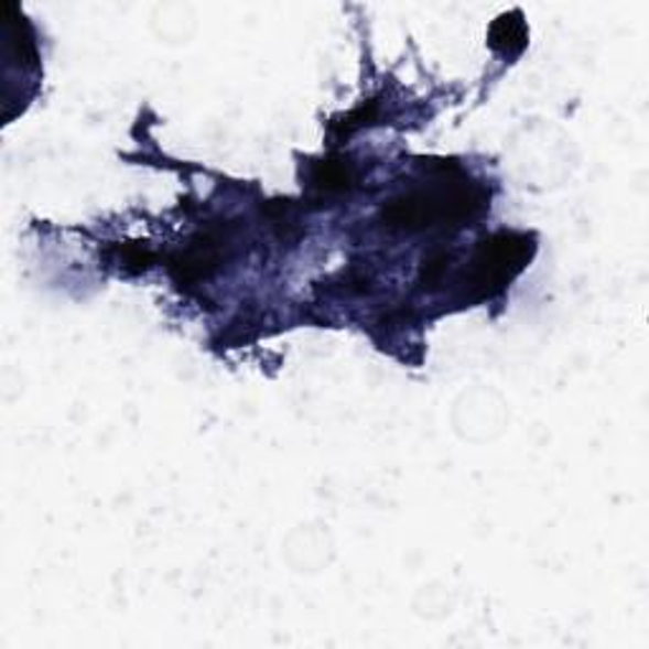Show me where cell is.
I'll list each match as a JSON object with an SVG mask.
<instances>
[{
    "label": "cell",
    "mask_w": 649,
    "mask_h": 649,
    "mask_svg": "<svg viewBox=\"0 0 649 649\" xmlns=\"http://www.w3.org/2000/svg\"><path fill=\"white\" fill-rule=\"evenodd\" d=\"M487 191L454 171L424 188H414L399 198H391L381 208V221L391 229L421 231L432 226H462L483 214Z\"/></svg>",
    "instance_id": "6da1fadb"
},
{
    "label": "cell",
    "mask_w": 649,
    "mask_h": 649,
    "mask_svg": "<svg viewBox=\"0 0 649 649\" xmlns=\"http://www.w3.org/2000/svg\"><path fill=\"white\" fill-rule=\"evenodd\" d=\"M536 255L533 236L520 231H497L479 241L467 274L472 300L500 294L528 267Z\"/></svg>",
    "instance_id": "7a4b0ae2"
},
{
    "label": "cell",
    "mask_w": 649,
    "mask_h": 649,
    "mask_svg": "<svg viewBox=\"0 0 649 649\" xmlns=\"http://www.w3.org/2000/svg\"><path fill=\"white\" fill-rule=\"evenodd\" d=\"M226 257V234L221 231H206L193 236L188 247L175 251L167 261L171 277L183 286L198 284L208 280L210 274L218 272V267L224 264Z\"/></svg>",
    "instance_id": "3957f363"
},
{
    "label": "cell",
    "mask_w": 649,
    "mask_h": 649,
    "mask_svg": "<svg viewBox=\"0 0 649 649\" xmlns=\"http://www.w3.org/2000/svg\"><path fill=\"white\" fill-rule=\"evenodd\" d=\"M310 185L323 198L343 196L356 185V165L340 155L317 160L310 171Z\"/></svg>",
    "instance_id": "277c9868"
},
{
    "label": "cell",
    "mask_w": 649,
    "mask_h": 649,
    "mask_svg": "<svg viewBox=\"0 0 649 649\" xmlns=\"http://www.w3.org/2000/svg\"><path fill=\"white\" fill-rule=\"evenodd\" d=\"M487 44H490L495 54H500L505 58L526 52L528 23H526V19H522V13L508 11V13L497 15L490 31H487Z\"/></svg>",
    "instance_id": "5b68a950"
},
{
    "label": "cell",
    "mask_w": 649,
    "mask_h": 649,
    "mask_svg": "<svg viewBox=\"0 0 649 649\" xmlns=\"http://www.w3.org/2000/svg\"><path fill=\"white\" fill-rule=\"evenodd\" d=\"M376 117H378V102H376V99H370V102H364L360 107L353 109V112L338 117V120H333L331 132L338 140H343V138H348L350 132H356L358 128H364V125L374 122Z\"/></svg>",
    "instance_id": "8992f818"
},
{
    "label": "cell",
    "mask_w": 649,
    "mask_h": 649,
    "mask_svg": "<svg viewBox=\"0 0 649 649\" xmlns=\"http://www.w3.org/2000/svg\"><path fill=\"white\" fill-rule=\"evenodd\" d=\"M117 255H120L122 267L132 274L145 272V269L153 267V261H155V251H150L145 244H140V241L122 244V247H117Z\"/></svg>",
    "instance_id": "52a82bcc"
},
{
    "label": "cell",
    "mask_w": 649,
    "mask_h": 649,
    "mask_svg": "<svg viewBox=\"0 0 649 649\" xmlns=\"http://www.w3.org/2000/svg\"><path fill=\"white\" fill-rule=\"evenodd\" d=\"M450 261H452V251L446 249H436L429 257H424V261H421V284L429 286V290H434V286L442 282L446 269H450Z\"/></svg>",
    "instance_id": "ba28073f"
}]
</instances>
